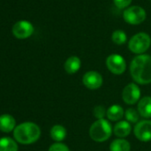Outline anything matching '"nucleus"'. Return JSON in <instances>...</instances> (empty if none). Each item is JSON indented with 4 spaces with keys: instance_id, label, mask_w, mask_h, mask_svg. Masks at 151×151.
Returning a JSON list of instances; mask_svg holds the SVG:
<instances>
[{
    "instance_id": "nucleus-10",
    "label": "nucleus",
    "mask_w": 151,
    "mask_h": 151,
    "mask_svg": "<svg viewBox=\"0 0 151 151\" xmlns=\"http://www.w3.org/2000/svg\"><path fill=\"white\" fill-rule=\"evenodd\" d=\"M102 77L101 75L95 72L90 71L87 72L83 77V83L84 85L89 89H98L102 85Z\"/></svg>"
},
{
    "instance_id": "nucleus-15",
    "label": "nucleus",
    "mask_w": 151,
    "mask_h": 151,
    "mask_svg": "<svg viewBox=\"0 0 151 151\" xmlns=\"http://www.w3.org/2000/svg\"><path fill=\"white\" fill-rule=\"evenodd\" d=\"M108 119L111 121H118L120 120L123 116H124V110L123 108L118 105V104H114L111 105L108 111H107V115Z\"/></svg>"
},
{
    "instance_id": "nucleus-5",
    "label": "nucleus",
    "mask_w": 151,
    "mask_h": 151,
    "mask_svg": "<svg viewBox=\"0 0 151 151\" xmlns=\"http://www.w3.org/2000/svg\"><path fill=\"white\" fill-rule=\"evenodd\" d=\"M125 20L132 25H138L146 19V12L141 6H131L124 12Z\"/></svg>"
},
{
    "instance_id": "nucleus-1",
    "label": "nucleus",
    "mask_w": 151,
    "mask_h": 151,
    "mask_svg": "<svg viewBox=\"0 0 151 151\" xmlns=\"http://www.w3.org/2000/svg\"><path fill=\"white\" fill-rule=\"evenodd\" d=\"M130 72L137 83L142 85L151 83V56L142 54L135 57L131 63Z\"/></svg>"
},
{
    "instance_id": "nucleus-9",
    "label": "nucleus",
    "mask_w": 151,
    "mask_h": 151,
    "mask_svg": "<svg viewBox=\"0 0 151 151\" xmlns=\"http://www.w3.org/2000/svg\"><path fill=\"white\" fill-rule=\"evenodd\" d=\"M34 32L32 24L27 20H20L12 27V34L18 39H26L29 37Z\"/></svg>"
},
{
    "instance_id": "nucleus-4",
    "label": "nucleus",
    "mask_w": 151,
    "mask_h": 151,
    "mask_svg": "<svg viewBox=\"0 0 151 151\" xmlns=\"http://www.w3.org/2000/svg\"><path fill=\"white\" fill-rule=\"evenodd\" d=\"M151 44L150 35L146 33H139L133 36L129 42V49L136 54H142L148 50Z\"/></svg>"
},
{
    "instance_id": "nucleus-6",
    "label": "nucleus",
    "mask_w": 151,
    "mask_h": 151,
    "mask_svg": "<svg viewBox=\"0 0 151 151\" xmlns=\"http://www.w3.org/2000/svg\"><path fill=\"white\" fill-rule=\"evenodd\" d=\"M108 69L114 74L120 75L125 73L126 69V63L125 58L118 54H111L106 60Z\"/></svg>"
},
{
    "instance_id": "nucleus-13",
    "label": "nucleus",
    "mask_w": 151,
    "mask_h": 151,
    "mask_svg": "<svg viewBox=\"0 0 151 151\" xmlns=\"http://www.w3.org/2000/svg\"><path fill=\"white\" fill-rule=\"evenodd\" d=\"M131 131H132V127L128 121H119L115 125L113 128V132L115 135L119 138H125L128 136Z\"/></svg>"
},
{
    "instance_id": "nucleus-14",
    "label": "nucleus",
    "mask_w": 151,
    "mask_h": 151,
    "mask_svg": "<svg viewBox=\"0 0 151 151\" xmlns=\"http://www.w3.org/2000/svg\"><path fill=\"white\" fill-rule=\"evenodd\" d=\"M80 66H81V61L79 58L76 56H72L69 58L64 64L65 71L69 74L76 73L80 69Z\"/></svg>"
},
{
    "instance_id": "nucleus-19",
    "label": "nucleus",
    "mask_w": 151,
    "mask_h": 151,
    "mask_svg": "<svg viewBox=\"0 0 151 151\" xmlns=\"http://www.w3.org/2000/svg\"><path fill=\"white\" fill-rule=\"evenodd\" d=\"M125 119L127 121L131 122V123H136L139 121V118H140V114L139 112L134 109V108H129L125 111Z\"/></svg>"
},
{
    "instance_id": "nucleus-18",
    "label": "nucleus",
    "mask_w": 151,
    "mask_h": 151,
    "mask_svg": "<svg viewBox=\"0 0 151 151\" xmlns=\"http://www.w3.org/2000/svg\"><path fill=\"white\" fill-rule=\"evenodd\" d=\"M0 151H18L17 143L9 137L0 139Z\"/></svg>"
},
{
    "instance_id": "nucleus-12",
    "label": "nucleus",
    "mask_w": 151,
    "mask_h": 151,
    "mask_svg": "<svg viewBox=\"0 0 151 151\" xmlns=\"http://www.w3.org/2000/svg\"><path fill=\"white\" fill-rule=\"evenodd\" d=\"M15 119L9 114H4L0 116V131L4 133H10L14 130Z\"/></svg>"
},
{
    "instance_id": "nucleus-2",
    "label": "nucleus",
    "mask_w": 151,
    "mask_h": 151,
    "mask_svg": "<svg viewBox=\"0 0 151 151\" xmlns=\"http://www.w3.org/2000/svg\"><path fill=\"white\" fill-rule=\"evenodd\" d=\"M41 135V130L37 125L32 122H25L13 130L15 140L21 144H31L36 142Z\"/></svg>"
},
{
    "instance_id": "nucleus-11",
    "label": "nucleus",
    "mask_w": 151,
    "mask_h": 151,
    "mask_svg": "<svg viewBox=\"0 0 151 151\" xmlns=\"http://www.w3.org/2000/svg\"><path fill=\"white\" fill-rule=\"evenodd\" d=\"M138 112L140 116L150 119L151 118V97L145 96L138 103Z\"/></svg>"
},
{
    "instance_id": "nucleus-3",
    "label": "nucleus",
    "mask_w": 151,
    "mask_h": 151,
    "mask_svg": "<svg viewBox=\"0 0 151 151\" xmlns=\"http://www.w3.org/2000/svg\"><path fill=\"white\" fill-rule=\"evenodd\" d=\"M113 129L111 124L104 119H97L90 127L89 134L92 140L97 142L107 141L112 134Z\"/></svg>"
},
{
    "instance_id": "nucleus-16",
    "label": "nucleus",
    "mask_w": 151,
    "mask_h": 151,
    "mask_svg": "<svg viewBox=\"0 0 151 151\" xmlns=\"http://www.w3.org/2000/svg\"><path fill=\"white\" fill-rule=\"evenodd\" d=\"M109 150L110 151H130L131 145L128 141L123 138H118L111 142Z\"/></svg>"
},
{
    "instance_id": "nucleus-17",
    "label": "nucleus",
    "mask_w": 151,
    "mask_h": 151,
    "mask_svg": "<svg viewBox=\"0 0 151 151\" xmlns=\"http://www.w3.org/2000/svg\"><path fill=\"white\" fill-rule=\"evenodd\" d=\"M51 137L53 141L55 142H61L66 138L67 135V131L66 128L61 125H55L52 127L50 131Z\"/></svg>"
},
{
    "instance_id": "nucleus-22",
    "label": "nucleus",
    "mask_w": 151,
    "mask_h": 151,
    "mask_svg": "<svg viewBox=\"0 0 151 151\" xmlns=\"http://www.w3.org/2000/svg\"><path fill=\"white\" fill-rule=\"evenodd\" d=\"M48 151H70L69 149L63 143H60V142H57V143H54L53 145H51V147L49 148V150Z\"/></svg>"
},
{
    "instance_id": "nucleus-23",
    "label": "nucleus",
    "mask_w": 151,
    "mask_h": 151,
    "mask_svg": "<svg viewBox=\"0 0 151 151\" xmlns=\"http://www.w3.org/2000/svg\"><path fill=\"white\" fill-rule=\"evenodd\" d=\"M131 2H132V0H114L115 4L120 9L127 7L131 4Z\"/></svg>"
},
{
    "instance_id": "nucleus-7",
    "label": "nucleus",
    "mask_w": 151,
    "mask_h": 151,
    "mask_svg": "<svg viewBox=\"0 0 151 151\" xmlns=\"http://www.w3.org/2000/svg\"><path fill=\"white\" fill-rule=\"evenodd\" d=\"M141 97V89L135 83H130L125 87L122 92V98L127 104H134L139 102Z\"/></svg>"
},
{
    "instance_id": "nucleus-20",
    "label": "nucleus",
    "mask_w": 151,
    "mask_h": 151,
    "mask_svg": "<svg viewBox=\"0 0 151 151\" xmlns=\"http://www.w3.org/2000/svg\"><path fill=\"white\" fill-rule=\"evenodd\" d=\"M126 35L124 31L117 30L112 35V41L117 44H123L126 42Z\"/></svg>"
},
{
    "instance_id": "nucleus-21",
    "label": "nucleus",
    "mask_w": 151,
    "mask_h": 151,
    "mask_svg": "<svg viewBox=\"0 0 151 151\" xmlns=\"http://www.w3.org/2000/svg\"><path fill=\"white\" fill-rule=\"evenodd\" d=\"M105 115H107V111H106L104 106L98 105V106H95V107H94V109H93V116H94L97 119H104Z\"/></svg>"
},
{
    "instance_id": "nucleus-8",
    "label": "nucleus",
    "mask_w": 151,
    "mask_h": 151,
    "mask_svg": "<svg viewBox=\"0 0 151 151\" xmlns=\"http://www.w3.org/2000/svg\"><path fill=\"white\" fill-rule=\"evenodd\" d=\"M134 135L142 142L151 141V120L145 119L138 122L133 129Z\"/></svg>"
}]
</instances>
